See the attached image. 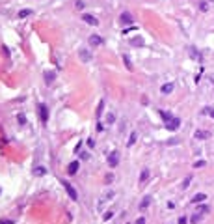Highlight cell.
<instances>
[{"label":"cell","instance_id":"cell-25","mask_svg":"<svg viewBox=\"0 0 214 224\" xmlns=\"http://www.w3.org/2000/svg\"><path fill=\"white\" fill-rule=\"evenodd\" d=\"M75 6H76V9H84V8H86L82 0H75Z\"/></svg>","mask_w":214,"mask_h":224},{"label":"cell","instance_id":"cell-34","mask_svg":"<svg viewBox=\"0 0 214 224\" xmlns=\"http://www.w3.org/2000/svg\"><path fill=\"white\" fill-rule=\"evenodd\" d=\"M186 222H188L186 217H181V218H179V224H186Z\"/></svg>","mask_w":214,"mask_h":224},{"label":"cell","instance_id":"cell-12","mask_svg":"<svg viewBox=\"0 0 214 224\" xmlns=\"http://www.w3.org/2000/svg\"><path fill=\"white\" fill-rule=\"evenodd\" d=\"M114 194H115V192L112 191V189H110V191H106V192H104V196L99 200V206H101V203H104L106 200H110V198H114Z\"/></svg>","mask_w":214,"mask_h":224},{"label":"cell","instance_id":"cell-4","mask_svg":"<svg viewBox=\"0 0 214 224\" xmlns=\"http://www.w3.org/2000/svg\"><path fill=\"white\" fill-rule=\"evenodd\" d=\"M119 23H121V24H125V26H129V24L134 23V17L130 15V11H123V13L119 15Z\"/></svg>","mask_w":214,"mask_h":224},{"label":"cell","instance_id":"cell-3","mask_svg":"<svg viewBox=\"0 0 214 224\" xmlns=\"http://www.w3.org/2000/svg\"><path fill=\"white\" fill-rule=\"evenodd\" d=\"M118 164H119V151H110L108 153V166L115 168Z\"/></svg>","mask_w":214,"mask_h":224},{"label":"cell","instance_id":"cell-7","mask_svg":"<svg viewBox=\"0 0 214 224\" xmlns=\"http://www.w3.org/2000/svg\"><path fill=\"white\" fill-rule=\"evenodd\" d=\"M78 168H80L78 161H73V162H71V164L67 166V174H69V176H75V174H78Z\"/></svg>","mask_w":214,"mask_h":224},{"label":"cell","instance_id":"cell-27","mask_svg":"<svg viewBox=\"0 0 214 224\" xmlns=\"http://www.w3.org/2000/svg\"><path fill=\"white\" fill-rule=\"evenodd\" d=\"M123 62H125V65H127V69H132V64H130L129 56H123Z\"/></svg>","mask_w":214,"mask_h":224},{"label":"cell","instance_id":"cell-30","mask_svg":"<svg viewBox=\"0 0 214 224\" xmlns=\"http://www.w3.org/2000/svg\"><path fill=\"white\" fill-rule=\"evenodd\" d=\"M103 218H104V220H110V218H112V211H108V213H104V217H103Z\"/></svg>","mask_w":214,"mask_h":224},{"label":"cell","instance_id":"cell-26","mask_svg":"<svg viewBox=\"0 0 214 224\" xmlns=\"http://www.w3.org/2000/svg\"><path fill=\"white\" fill-rule=\"evenodd\" d=\"M28 15H32L30 9H23V11H19V17H28Z\"/></svg>","mask_w":214,"mask_h":224},{"label":"cell","instance_id":"cell-5","mask_svg":"<svg viewBox=\"0 0 214 224\" xmlns=\"http://www.w3.org/2000/svg\"><path fill=\"white\" fill-rule=\"evenodd\" d=\"M164 127H166V129H170V131H175V129H179V127H181V120L173 116L170 121H166V123H164Z\"/></svg>","mask_w":214,"mask_h":224},{"label":"cell","instance_id":"cell-20","mask_svg":"<svg viewBox=\"0 0 214 224\" xmlns=\"http://www.w3.org/2000/svg\"><path fill=\"white\" fill-rule=\"evenodd\" d=\"M203 114H207V116H210V118H214V108H212V106H205V108H203Z\"/></svg>","mask_w":214,"mask_h":224},{"label":"cell","instance_id":"cell-18","mask_svg":"<svg viewBox=\"0 0 214 224\" xmlns=\"http://www.w3.org/2000/svg\"><path fill=\"white\" fill-rule=\"evenodd\" d=\"M130 45H134V47H141V45H144V39L134 38V39H130Z\"/></svg>","mask_w":214,"mask_h":224},{"label":"cell","instance_id":"cell-35","mask_svg":"<svg viewBox=\"0 0 214 224\" xmlns=\"http://www.w3.org/2000/svg\"><path fill=\"white\" fill-rule=\"evenodd\" d=\"M0 224H11L9 220H0Z\"/></svg>","mask_w":214,"mask_h":224},{"label":"cell","instance_id":"cell-13","mask_svg":"<svg viewBox=\"0 0 214 224\" xmlns=\"http://www.w3.org/2000/svg\"><path fill=\"white\" fill-rule=\"evenodd\" d=\"M80 60H82V62H89V60H91V52H89V50H80Z\"/></svg>","mask_w":214,"mask_h":224},{"label":"cell","instance_id":"cell-28","mask_svg":"<svg viewBox=\"0 0 214 224\" xmlns=\"http://www.w3.org/2000/svg\"><path fill=\"white\" fill-rule=\"evenodd\" d=\"M201 166H205V161H196L194 162V168H201Z\"/></svg>","mask_w":214,"mask_h":224},{"label":"cell","instance_id":"cell-21","mask_svg":"<svg viewBox=\"0 0 214 224\" xmlns=\"http://www.w3.org/2000/svg\"><path fill=\"white\" fill-rule=\"evenodd\" d=\"M45 172H47V170H45L43 166H35V168H34V174H35V176H43Z\"/></svg>","mask_w":214,"mask_h":224},{"label":"cell","instance_id":"cell-22","mask_svg":"<svg viewBox=\"0 0 214 224\" xmlns=\"http://www.w3.org/2000/svg\"><path fill=\"white\" fill-rule=\"evenodd\" d=\"M190 181H192V176H186V177H184V181H182V185H181V189H188Z\"/></svg>","mask_w":214,"mask_h":224},{"label":"cell","instance_id":"cell-9","mask_svg":"<svg viewBox=\"0 0 214 224\" xmlns=\"http://www.w3.org/2000/svg\"><path fill=\"white\" fill-rule=\"evenodd\" d=\"M89 43L93 45V47H99V45L103 43V39H101V35H97V34H93V35H89Z\"/></svg>","mask_w":214,"mask_h":224},{"label":"cell","instance_id":"cell-10","mask_svg":"<svg viewBox=\"0 0 214 224\" xmlns=\"http://www.w3.org/2000/svg\"><path fill=\"white\" fill-rule=\"evenodd\" d=\"M173 88H175V82H168V84H164L160 88V91H162V94H171Z\"/></svg>","mask_w":214,"mask_h":224},{"label":"cell","instance_id":"cell-14","mask_svg":"<svg viewBox=\"0 0 214 224\" xmlns=\"http://www.w3.org/2000/svg\"><path fill=\"white\" fill-rule=\"evenodd\" d=\"M160 118L164 120V123H166V121H170V120L173 118V114H171L170 110H160Z\"/></svg>","mask_w":214,"mask_h":224},{"label":"cell","instance_id":"cell-2","mask_svg":"<svg viewBox=\"0 0 214 224\" xmlns=\"http://www.w3.org/2000/svg\"><path fill=\"white\" fill-rule=\"evenodd\" d=\"M37 110H39V120H41L43 123H47V121H49V106L45 103H41L37 106Z\"/></svg>","mask_w":214,"mask_h":224},{"label":"cell","instance_id":"cell-17","mask_svg":"<svg viewBox=\"0 0 214 224\" xmlns=\"http://www.w3.org/2000/svg\"><path fill=\"white\" fill-rule=\"evenodd\" d=\"M147 177H149V170H147V168H144V170H141V176H140V183L147 181Z\"/></svg>","mask_w":214,"mask_h":224},{"label":"cell","instance_id":"cell-31","mask_svg":"<svg viewBox=\"0 0 214 224\" xmlns=\"http://www.w3.org/2000/svg\"><path fill=\"white\" fill-rule=\"evenodd\" d=\"M134 224H147V222H145V218H144V217H140V218H138V220H136Z\"/></svg>","mask_w":214,"mask_h":224},{"label":"cell","instance_id":"cell-32","mask_svg":"<svg viewBox=\"0 0 214 224\" xmlns=\"http://www.w3.org/2000/svg\"><path fill=\"white\" fill-rule=\"evenodd\" d=\"M97 131H104V125L101 123V121H99V123H97Z\"/></svg>","mask_w":214,"mask_h":224},{"label":"cell","instance_id":"cell-16","mask_svg":"<svg viewBox=\"0 0 214 224\" xmlns=\"http://www.w3.org/2000/svg\"><path fill=\"white\" fill-rule=\"evenodd\" d=\"M149 203H151V196H144L141 198V203H140V209H145Z\"/></svg>","mask_w":214,"mask_h":224},{"label":"cell","instance_id":"cell-11","mask_svg":"<svg viewBox=\"0 0 214 224\" xmlns=\"http://www.w3.org/2000/svg\"><path fill=\"white\" fill-rule=\"evenodd\" d=\"M194 136H196L197 140H205V138H208V136H210V133H207V131H196V133H194Z\"/></svg>","mask_w":214,"mask_h":224},{"label":"cell","instance_id":"cell-6","mask_svg":"<svg viewBox=\"0 0 214 224\" xmlns=\"http://www.w3.org/2000/svg\"><path fill=\"white\" fill-rule=\"evenodd\" d=\"M82 19H84V23L91 24V26H97V24H99V19H97L95 15H91V13H84Z\"/></svg>","mask_w":214,"mask_h":224},{"label":"cell","instance_id":"cell-1","mask_svg":"<svg viewBox=\"0 0 214 224\" xmlns=\"http://www.w3.org/2000/svg\"><path fill=\"white\" fill-rule=\"evenodd\" d=\"M62 185L65 187V192H67V194L71 196V200H73V202H76V200H78V194H76V191H75V187L73 185H71V183H67V181H62Z\"/></svg>","mask_w":214,"mask_h":224},{"label":"cell","instance_id":"cell-24","mask_svg":"<svg viewBox=\"0 0 214 224\" xmlns=\"http://www.w3.org/2000/svg\"><path fill=\"white\" fill-rule=\"evenodd\" d=\"M136 142V133H132L130 136H129V142H127V146H132Z\"/></svg>","mask_w":214,"mask_h":224},{"label":"cell","instance_id":"cell-36","mask_svg":"<svg viewBox=\"0 0 214 224\" xmlns=\"http://www.w3.org/2000/svg\"><path fill=\"white\" fill-rule=\"evenodd\" d=\"M210 2H214V0H210Z\"/></svg>","mask_w":214,"mask_h":224},{"label":"cell","instance_id":"cell-29","mask_svg":"<svg viewBox=\"0 0 214 224\" xmlns=\"http://www.w3.org/2000/svg\"><path fill=\"white\" fill-rule=\"evenodd\" d=\"M106 121H108V123H114V121H115V116H114V114H108V118H106Z\"/></svg>","mask_w":214,"mask_h":224},{"label":"cell","instance_id":"cell-8","mask_svg":"<svg viewBox=\"0 0 214 224\" xmlns=\"http://www.w3.org/2000/svg\"><path fill=\"white\" fill-rule=\"evenodd\" d=\"M205 200H207V194H205V192H197L196 196H192V200H190V202H192V203H196V206H199V203H201V202H205Z\"/></svg>","mask_w":214,"mask_h":224},{"label":"cell","instance_id":"cell-15","mask_svg":"<svg viewBox=\"0 0 214 224\" xmlns=\"http://www.w3.org/2000/svg\"><path fill=\"white\" fill-rule=\"evenodd\" d=\"M43 77H45V82H47V84H52V80H54V73H50V71H45V73H43Z\"/></svg>","mask_w":214,"mask_h":224},{"label":"cell","instance_id":"cell-33","mask_svg":"<svg viewBox=\"0 0 214 224\" xmlns=\"http://www.w3.org/2000/svg\"><path fill=\"white\" fill-rule=\"evenodd\" d=\"M88 146H89V147H93V146H95V140H93V138H89V140H88Z\"/></svg>","mask_w":214,"mask_h":224},{"label":"cell","instance_id":"cell-19","mask_svg":"<svg viewBox=\"0 0 214 224\" xmlns=\"http://www.w3.org/2000/svg\"><path fill=\"white\" fill-rule=\"evenodd\" d=\"M199 220H201V213H194L192 218H190V222H192V224H197Z\"/></svg>","mask_w":214,"mask_h":224},{"label":"cell","instance_id":"cell-23","mask_svg":"<svg viewBox=\"0 0 214 224\" xmlns=\"http://www.w3.org/2000/svg\"><path fill=\"white\" fill-rule=\"evenodd\" d=\"M199 9H201V11H207V9H208V2H207V0H201V2H199Z\"/></svg>","mask_w":214,"mask_h":224}]
</instances>
